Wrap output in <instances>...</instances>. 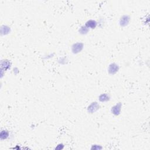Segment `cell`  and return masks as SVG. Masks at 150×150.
Wrapping results in <instances>:
<instances>
[{
  "label": "cell",
  "instance_id": "obj_7",
  "mask_svg": "<svg viewBox=\"0 0 150 150\" xmlns=\"http://www.w3.org/2000/svg\"><path fill=\"white\" fill-rule=\"evenodd\" d=\"M110 97L107 94H102L99 97V100H100L102 102H107V101L109 100Z\"/></svg>",
  "mask_w": 150,
  "mask_h": 150
},
{
  "label": "cell",
  "instance_id": "obj_6",
  "mask_svg": "<svg viewBox=\"0 0 150 150\" xmlns=\"http://www.w3.org/2000/svg\"><path fill=\"white\" fill-rule=\"evenodd\" d=\"M96 25H97V23L96 21L93 20H90L89 21H87L86 23V26L87 28H92V29H94L96 27Z\"/></svg>",
  "mask_w": 150,
  "mask_h": 150
},
{
  "label": "cell",
  "instance_id": "obj_4",
  "mask_svg": "<svg viewBox=\"0 0 150 150\" xmlns=\"http://www.w3.org/2000/svg\"><path fill=\"white\" fill-rule=\"evenodd\" d=\"M121 103H118L117 105H115V106H114L113 107H112L111 111H112L113 113L116 115H118L120 114V111H121Z\"/></svg>",
  "mask_w": 150,
  "mask_h": 150
},
{
  "label": "cell",
  "instance_id": "obj_2",
  "mask_svg": "<svg viewBox=\"0 0 150 150\" xmlns=\"http://www.w3.org/2000/svg\"><path fill=\"white\" fill-rule=\"evenodd\" d=\"M118 70V65L115 63H112L110 65L109 68H108V72L110 74H115L117 71Z\"/></svg>",
  "mask_w": 150,
  "mask_h": 150
},
{
  "label": "cell",
  "instance_id": "obj_1",
  "mask_svg": "<svg viewBox=\"0 0 150 150\" xmlns=\"http://www.w3.org/2000/svg\"><path fill=\"white\" fill-rule=\"evenodd\" d=\"M83 45L81 43H78V44H74L72 46L73 52L74 53H79L83 49Z\"/></svg>",
  "mask_w": 150,
  "mask_h": 150
},
{
  "label": "cell",
  "instance_id": "obj_10",
  "mask_svg": "<svg viewBox=\"0 0 150 150\" xmlns=\"http://www.w3.org/2000/svg\"><path fill=\"white\" fill-rule=\"evenodd\" d=\"M81 30H83V31H81V34H86L87 32H88V29H87V27H84V26H83V27L81 28Z\"/></svg>",
  "mask_w": 150,
  "mask_h": 150
},
{
  "label": "cell",
  "instance_id": "obj_3",
  "mask_svg": "<svg viewBox=\"0 0 150 150\" xmlns=\"http://www.w3.org/2000/svg\"><path fill=\"white\" fill-rule=\"evenodd\" d=\"M99 108V105L97 103L94 102L92 104L90 105V106H89L88 107V111L90 113H94L96 111H97Z\"/></svg>",
  "mask_w": 150,
  "mask_h": 150
},
{
  "label": "cell",
  "instance_id": "obj_8",
  "mask_svg": "<svg viewBox=\"0 0 150 150\" xmlns=\"http://www.w3.org/2000/svg\"><path fill=\"white\" fill-rule=\"evenodd\" d=\"M9 133L7 131H2L1 133V139H6L8 137Z\"/></svg>",
  "mask_w": 150,
  "mask_h": 150
},
{
  "label": "cell",
  "instance_id": "obj_9",
  "mask_svg": "<svg viewBox=\"0 0 150 150\" xmlns=\"http://www.w3.org/2000/svg\"><path fill=\"white\" fill-rule=\"evenodd\" d=\"M10 65H11V63L8 61H5L2 62V67L4 66L5 69H8V68H10Z\"/></svg>",
  "mask_w": 150,
  "mask_h": 150
},
{
  "label": "cell",
  "instance_id": "obj_5",
  "mask_svg": "<svg viewBox=\"0 0 150 150\" xmlns=\"http://www.w3.org/2000/svg\"><path fill=\"white\" fill-rule=\"evenodd\" d=\"M129 21H130V18H129L128 16H124V17H123L121 18V20H120V25L123 26H126V25L128 23Z\"/></svg>",
  "mask_w": 150,
  "mask_h": 150
}]
</instances>
